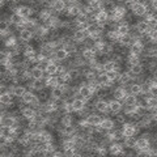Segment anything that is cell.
<instances>
[{
  "label": "cell",
  "mask_w": 157,
  "mask_h": 157,
  "mask_svg": "<svg viewBox=\"0 0 157 157\" xmlns=\"http://www.w3.org/2000/svg\"><path fill=\"white\" fill-rule=\"evenodd\" d=\"M130 6V11L137 17H143L145 12H147V6L144 3H137V2H132Z\"/></svg>",
  "instance_id": "cell-1"
},
{
  "label": "cell",
  "mask_w": 157,
  "mask_h": 157,
  "mask_svg": "<svg viewBox=\"0 0 157 157\" xmlns=\"http://www.w3.org/2000/svg\"><path fill=\"white\" fill-rule=\"evenodd\" d=\"M77 96L88 101L89 98H92L93 92H92V89L89 88V85H88V84L86 85L81 84V85H78V88H77Z\"/></svg>",
  "instance_id": "cell-2"
},
{
  "label": "cell",
  "mask_w": 157,
  "mask_h": 157,
  "mask_svg": "<svg viewBox=\"0 0 157 157\" xmlns=\"http://www.w3.org/2000/svg\"><path fill=\"white\" fill-rule=\"evenodd\" d=\"M16 12H17L22 18H30L33 14L36 13V12H34V9H33L30 6H20V7L16 9Z\"/></svg>",
  "instance_id": "cell-3"
},
{
  "label": "cell",
  "mask_w": 157,
  "mask_h": 157,
  "mask_svg": "<svg viewBox=\"0 0 157 157\" xmlns=\"http://www.w3.org/2000/svg\"><path fill=\"white\" fill-rule=\"evenodd\" d=\"M94 109L98 113H107L109 111V101L105 98H98L94 102Z\"/></svg>",
  "instance_id": "cell-4"
},
{
  "label": "cell",
  "mask_w": 157,
  "mask_h": 157,
  "mask_svg": "<svg viewBox=\"0 0 157 157\" xmlns=\"http://www.w3.org/2000/svg\"><path fill=\"white\" fill-rule=\"evenodd\" d=\"M128 50H130V54H134V55L139 56L144 50V45L137 39V41H135L134 43H131V45L128 46Z\"/></svg>",
  "instance_id": "cell-5"
},
{
  "label": "cell",
  "mask_w": 157,
  "mask_h": 157,
  "mask_svg": "<svg viewBox=\"0 0 157 157\" xmlns=\"http://www.w3.org/2000/svg\"><path fill=\"white\" fill-rule=\"evenodd\" d=\"M127 94V90L124 89V86H118V88H114L111 90V96L114 100H118V101H122L124 98V96Z\"/></svg>",
  "instance_id": "cell-6"
},
{
  "label": "cell",
  "mask_w": 157,
  "mask_h": 157,
  "mask_svg": "<svg viewBox=\"0 0 157 157\" xmlns=\"http://www.w3.org/2000/svg\"><path fill=\"white\" fill-rule=\"evenodd\" d=\"M18 39L24 42H29L33 39V30L28 28H24L21 32H18Z\"/></svg>",
  "instance_id": "cell-7"
},
{
  "label": "cell",
  "mask_w": 157,
  "mask_h": 157,
  "mask_svg": "<svg viewBox=\"0 0 157 157\" xmlns=\"http://www.w3.org/2000/svg\"><path fill=\"white\" fill-rule=\"evenodd\" d=\"M107 20H109V13L105 12L104 9H100V11L96 13V22H97V24H100V25L106 26Z\"/></svg>",
  "instance_id": "cell-8"
},
{
  "label": "cell",
  "mask_w": 157,
  "mask_h": 157,
  "mask_svg": "<svg viewBox=\"0 0 157 157\" xmlns=\"http://www.w3.org/2000/svg\"><path fill=\"white\" fill-rule=\"evenodd\" d=\"M122 101H118V100H110L109 101V111L113 113V114H117V113H121L122 111Z\"/></svg>",
  "instance_id": "cell-9"
},
{
  "label": "cell",
  "mask_w": 157,
  "mask_h": 157,
  "mask_svg": "<svg viewBox=\"0 0 157 157\" xmlns=\"http://www.w3.org/2000/svg\"><path fill=\"white\" fill-rule=\"evenodd\" d=\"M86 104V100H84V98H81V97H78L76 96L75 97V100H73L72 102V107H73V111H80L81 109H84V106Z\"/></svg>",
  "instance_id": "cell-10"
},
{
  "label": "cell",
  "mask_w": 157,
  "mask_h": 157,
  "mask_svg": "<svg viewBox=\"0 0 157 157\" xmlns=\"http://www.w3.org/2000/svg\"><path fill=\"white\" fill-rule=\"evenodd\" d=\"M85 121H86L89 124H92V126H97V124H100V123H101L102 118H101V115L96 114V113H89V114L86 115Z\"/></svg>",
  "instance_id": "cell-11"
},
{
  "label": "cell",
  "mask_w": 157,
  "mask_h": 157,
  "mask_svg": "<svg viewBox=\"0 0 157 157\" xmlns=\"http://www.w3.org/2000/svg\"><path fill=\"white\" fill-rule=\"evenodd\" d=\"M46 88V81L43 78H32V89L33 90H42Z\"/></svg>",
  "instance_id": "cell-12"
},
{
  "label": "cell",
  "mask_w": 157,
  "mask_h": 157,
  "mask_svg": "<svg viewBox=\"0 0 157 157\" xmlns=\"http://www.w3.org/2000/svg\"><path fill=\"white\" fill-rule=\"evenodd\" d=\"M25 22V18H22L17 12H12L11 17H9V24L11 25H24Z\"/></svg>",
  "instance_id": "cell-13"
},
{
  "label": "cell",
  "mask_w": 157,
  "mask_h": 157,
  "mask_svg": "<svg viewBox=\"0 0 157 157\" xmlns=\"http://www.w3.org/2000/svg\"><path fill=\"white\" fill-rule=\"evenodd\" d=\"M86 38V33L82 29H75L72 33V39L75 42H82Z\"/></svg>",
  "instance_id": "cell-14"
},
{
  "label": "cell",
  "mask_w": 157,
  "mask_h": 157,
  "mask_svg": "<svg viewBox=\"0 0 157 157\" xmlns=\"http://www.w3.org/2000/svg\"><path fill=\"white\" fill-rule=\"evenodd\" d=\"M21 113H22V117L24 118H28V119H32L33 121V118L36 117V114H37V110L33 109L32 106H26V107H22Z\"/></svg>",
  "instance_id": "cell-15"
},
{
  "label": "cell",
  "mask_w": 157,
  "mask_h": 157,
  "mask_svg": "<svg viewBox=\"0 0 157 157\" xmlns=\"http://www.w3.org/2000/svg\"><path fill=\"white\" fill-rule=\"evenodd\" d=\"M128 71L132 73V75L139 76V75H141V73L144 72V67H143V64H141V63H136V64H130Z\"/></svg>",
  "instance_id": "cell-16"
},
{
  "label": "cell",
  "mask_w": 157,
  "mask_h": 157,
  "mask_svg": "<svg viewBox=\"0 0 157 157\" xmlns=\"http://www.w3.org/2000/svg\"><path fill=\"white\" fill-rule=\"evenodd\" d=\"M151 147V143L148 139H145V137L140 136L136 139V149H147Z\"/></svg>",
  "instance_id": "cell-17"
},
{
  "label": "cell",
  "mask_w": 157,
  "mask_h": 157,
  "mask_svg": "<svg viewBox=\"0 0 157 157\" xmlns=\"http://www.w3.org/2000/svg\"><path fill=\"white\" fill-rule=\"evenodd\" d=\"M28 89L24 85H14V86H9V92H12V94L13 96H16V97H22V94L25 93Z\"/></svg>",
  "instance_id": "cell-18"
},
{
  "label": "cell",
  "mask_w": 157,
  "mask_h": 157,
  "mask_svg": "<svg viewBox=\"0 0 157 157\" xmlns=\"http://www.w3.org/2000/svg\"><path fill=\"white\" fill-rule=\"evenodd\" d=\"M50 96H51L52 98H63V96H64V89H63V86L56 85V86L51 88Z\"/></svg>",
  "instance_id": "cell-19"
},
{
  "label": "cell",
  "mask_w": 157,
  "mask_h": 157,
  "mask_svg": "<svg viewBox=\"0 0 157 157\" xmlns=\"http://www.w3.org/2000/svg\"><path fill=\"white\" fill-rule=\"evenodd\" d=\"M134 28H135V30L139 34H145V33H148V30H149V28H148V25H147L145 20H141V21H139Z\"/></svg>",
  "instance_id": "cell-20"
},
{
  "label": "cell",
  "mask_w": 157,
  "mask_h": 157,
  "mask_svg": "<svg viewBox=\"0 0 157 157\" xmlns=\"http://www.w3.org/2000/svg\"><path fill=\"white\" fill-rule=\"evenodd\" d=\"M117 33H118V36H124V34H128L131 32V26L128 25V24H126V22H121L119 25L117 26Z\"/></svg>",
  "instance_id": "cell-21"
},
{
  "label": "cell",
  "mask_w": 157,
  "mask_h": 157,
  "mask_svg": "<svg viewBox=\"0 0 157 157\" xmlns=\"http://www.w3.org/2000/svg\"><path fill=\"white\" fill-rule=\"evenodd\" d=\"M36 97H37V94H34V93L32 92V90H26L25 93L22 94V102L24 104H26V105H30L32 102L36 100Z\"/></svg>",
  "instance_id": "cell-22"
},
{
  "label": "cell",
  "mask_w": 157,
  "mask_h": 157,
  "mask_svg": "<svg viewBox=\"0 0 157 157\" xmlns=\"http://www.w3.org/2000/svg\"><path fill=\"white\" fill-rule=\"evenodd\" d=\"M123 147H126V148H128V149H136V137L135 136L124 137Z\"/></svg>",
  "instance_id": "cell-23"
},
{
  "label": "cell",
  "mask_w": 157,
  "mask_h": 157,
  "mask_svg": "<svg viewBox=\"0 0 157 157\" xmlns=\"http://www.w3.org/2000/svg\"><path fill=\"white\" fill-rule=\"evenodd\" d=\"M58 66H59V63L56 62V60H50L48 62V64H47V67H46V72L47 73H50V75L52 76V75H56V71H58Z\"/></svg>",
  "instance_id": "cell-24"
},
{
  "label": "cell",
  "mask_w": 157,
  "mask_h": 157,
  "mask_svg": "<svg viewBox=\"0 0 157 157\" xmlns=\"http://www.w3.org/2000/svg\"><path fill=\"white\" fill-rule=\"evenodd\" d=\"M64 8H66L64 0H52V7H51V9H54L55 12L60 13Z\"/></svg>",
  "instance_id": "cell-25"
},
{
  "label": "cell",
  "mask_w": 157,
  "mask_h": 157,
  "mask_svg": "<svg viewBox=\"0 0 157 157\" xmlns=\"http://www.w3.org/2000/svg\"><path fill=\"white\" fill-rule=\"evenodd\" d=\"M81 56L85 59L86 62H89V60H92V59H94V58H97V54L92 50L90 47H86L84 51H82V54H81Z\"/></svg>",
  "instance_id": "cell-26"
},
{
  "label": "cell",
  "mask_w": 157,
  "mask_h": 157,
  "mask_svg": "<svg viewBox=\"0 0 157 157\" xmlns=\"http://www.w3.org/2000/svg\"><path fill=\"white\" fill-rule=\"evenodd\" d=\"M123 104L122 105H132V106H135L137 104V100H136V96L134 94H131V93H127V94L124 96L123 100Z\"/></svg>",
  "instance_id": "cell-27"
},
{
  "label": "cell",
  "mask_w": 157,
  "mask_h": 157,
  "mask_svg": "<svg viewBox=\"0 0 157 157\" xmlns=\"http://www.w3.org/2000/svg\"><path fill=\"white\" fill-rule=\"evenodd\" d=\"M130 93H131V94H134V96L140 94V93H141V84L132 81L130 84Z\"/></svg>",
  "instance_id": "cell-28"
},
{
  "label": "cell",
  "mask_w": 157,
  "mask_h": 157,
  "mask_svg": "<svg viewBox=\"0 0 157 157\" xmlns=\"http://www.w3.org/2000/svg\"><path fill=\"white\" fill-rule=\"evenodd\" d=\"M104 128H106V130H111V128H114L115 127V123H114V121L113 119H109V118H102V121H101V123H100Z\"/></svg>",
  "instance_id": "cell-29"
},
{
  "label": "cell",
  "mask_w": 157,
  "mask_h": 157,
  "mask_svg": "<svg viewBox=\"0 0 157 157\" xmlns=\"http://www.w3.org/2000/svg\"><path fill=\"white\" fill-rule=\"evenodd\" d=\"M9 28H11V24H9V21L0 20V34H2V37L9 32Z\"/></svg>",
  "instance_id": "cell-30"
},
{
  "label": "cell",
  "mask_w": 157,
  "mask_h": 157,
  "mask_svg": "<svg viewBox=\"0 0 157 157\" xmlns=\"http://www.w3.org/2000/svg\"><path fill=\"white\" fill-rule=\"evenodd\" d=\"M68 13H70V17H76L80 13V6L78 4H72L71 7H68Z\"/></svg>",
  "instance_id": "cell-31"
},
{
  "label": "cell",
  "mask_w": 157,
  "mask_h": 157,
  "mask_svg": "<svg viewBox=\"0 0 157 157\" xmlns=\"http://www.w3.org/2000/svg\"><path fill=\"white\" fill-rule=\"evenodd\" d=\"M46 81V86L47 88H54V86H56L58 85V76L56 75H52V76H50L47 78V80H45Z\"/></svg>",
  "instance_id": "cell-32"
},
{
  "label": "cell",
  "mask_w": 157,
  "mask_h": 157,
  "mask_svg": "<svg viewBox=\"0 0 157 157\" xmlns=\"http://www.w3.org/2000/svg\"><path fill=\"white\" fill-rule=\"evenodd\" d=\"M97 75H98V73L94 70H90L89 72H86L85 75H84L85 80H86V84H88V82H90V81H94L96 78H97Z\"/></svg>",
  "instance_id": "cell-33"
},
{
  "label": "cell",
  "mask_w": 157,
  "mask_h": 157,
  "mask_svg": "<svg viewBox=\"0 0 157 157\" xmlns=\"http://www.w3.org/2000/svg\"><path fill=\"white\" fill-rule=\"evenodd\" d=\"M102 64H104V72L113 71V70H114V67H115V63H114V62H111L110 59H107V60L104 62Z\"/></svg>",
  "instance_id": "cell-34"
},
{
  "label": "cell",
  "mask_w": 157,
  "mask_h": 157,
  "mask_svg": "<svg viewBox=\"0 0 157 157\" xmlns=\"http://www.w3.org/2000/svg\"><path fill=\"white\" fill-rule=\"evenodd\" d=\"M106 76H107V78H109V81L115 82L118 80V76H119V72H117L115 70H113V71L106 72Z\"/></svg>",
  "instance_id": "cell-35"
},
{
  "label": "cell",
  "mask_w": 157,
  "mask_h": 157,
  "mask_svg": "<svg viewBox=\"0 0 157 157\" xmlns=\"http://www.w3.org/2000/svg\"><path fill=\"white\" fill-rule=\"evenodd\" d=\"M149 107H157V100L155 96L147 97V109H149Z\"/></svg>",
  "instance_id": "cell-36"
},
{
  "label": "cell",
  "mask_w": 157,
  "mask_h": 157,
  "mask_svg": "<svg viewBox=\"0 0 157 157\" xmlns=\"http://www.w3.org/2000/svg\"><path fill=\"white\" fill-rule=\"evenodd\" d=\"M42 75H43V71L39 70L38 67H34L32 70V78H42Z\"/></svg>",
  "instance_id": "cell-37"
},
{
  "label": "cell",
  "mask_w": 157,
  "mask_h": 157,
  "mask_svg": "<svg viewBox=\"0 0 157 157\" xmlns=\"http://www.w3.org/2000/svg\"><path fill=\"white\" fill-rule=\"evenodd\" d=\"M145 21H147V25H148L149 29H156L157 28V20H156V17H148V18H145Z\"/></svg>",
  "instance_id": "cell-38"
},
{
  "label": "cell",
  "mask_w": 157,
  "mask_h": 157,
  "mask_svg": "<svg viewBox=\"0 0 157 157\" xmlns=\"http://www.w3.org/2000/svg\"><path fill=\"white\" fill-rule=\"evenodd\" d=\"M75 18H76L77 25H78V24H88V17H86V14H81V13H78Z\"/></svg>",
  "instance_id": "cell-39"
},
{
  "label": "cell",
  "mask_w": 157,
  "mask_h": 157,
  "mask_svg": "<svg viewBox=\"0 0 157 157\" xmlns=\"http://www.w3.org/2000/svg\"><path fill=\"white\" fill-rule=\"evenodd\" d=\"M115 118H117V123H119L121 126L127 121V117L124 114H119V113H117L115 114Z\"/></svg>",
  "instance_id": "cell-40"
},
{
  "label": "cell",
  "mask_w": 157,
  "mask_h": 157,
  "mask_svg": "<svg viewBox=\"0 0 157 157\" xmlns=\"http://www.w3.org/2000/svg\"><path fill=\"white\" fill-rule=\"evenodd\" d=\"M9 59V54L6 50H0V63H6Z\"/></svg>",
  "instance_id": "cell-41"
},
{
  "label": "cell",
  "mask_w": 157,
  "mask_h": 157,
  "mask_svg": "<svg viewBox=\"0 0 157 157\" xmlns=\"http://www.w3.org/2000/svg\"><path fill=\"white\" fill-rule=\"evenodd\" d=\"M9 92V86L6 84H2L0 85V94H6V93Z\"/></svg>",
  "instance_id": "cell-42"
},
{
  "label": "cell",
  "mask_w": 157,
  "mask_h": 157,
  "mask_svg": "<svg viewBox=\"0 0 157 157\" xmlns=\"http://www.w3.org/2000/svg\"><path fill=\"white\" fill-rule=\"evenodd\" d=\"M64 2H66V3H70L71 6H72V4H77L78 2H80V0H64Z\"/></svg>",
  "instance_id": "cell-43"
},
{
  "label": "cell",
  "mask_w": 157,
  "mask_h": 157,
  "mask_svg": "<svg viewBox=\"0 0 157 157\" xmlns=\"http://www.w3.org/2000/svg\"><path fill=\"white\" fill-rule=\"evenodd\" d=\"M101 2H102V4H106V3H111L113 0H101Z\"/></svg>",
  "instance_id": "cell-44"
},
{
  "label": "cell",
  "mask_w": 157,
  "mask_h": 157,
  "mask_svg": "<svg viewBox=\"0 0 157 157\" xmlns=\"http://www.w3.org/2000/svg\"><path fill=\"white\" fill-rule=\"evenodd\" d=\"M124 2H126V4H131L132 2H135V0H124Z\"/></svg>",
  "instance_id": "cell-45"
}]
</instances>
